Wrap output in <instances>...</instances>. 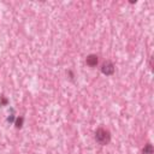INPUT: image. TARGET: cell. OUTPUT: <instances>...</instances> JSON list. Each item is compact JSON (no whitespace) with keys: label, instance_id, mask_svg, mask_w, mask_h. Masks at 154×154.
<instances>
[{"label":"cell","instance_id":"1","mask_svg":"<svg viewBox=\"0 0 154 154\" xmlns=\"http://www.w3.org/2000/svg\"><path fill=\"white\" fill-rule=\"evenodd\" d=\"M111 132L110 130L107 129H104V128H99L96 131H95V141L98 145L100 146H107L108 143L111 142Z\"/></svg>","mask_w":154,"mask_h":154},{"label":"cell","instance_id":"2","mask_svg":"<svg viewBox=\"0 0 154 154\" xmlns=\"http://www.w3.org/2000/svg\"><path fill=\"white\" fill-rule=\"evenodd\" d=\"M100 70H101V72L104 74L105 76H112V75L115 74L116 66H115V64L112 63L111 60H106V61H104V63H102Z\"/></svg>","mask_w":154,"mask_h":154},{"label":"cell","instance_id":"3","mask_svg":"<svg viewBox=\"0 0 154 154\" xmlns=\"http://www.w3.org/2000/svg\"><path fill=\"white\" fill-rule=\"evenodd\" d=\"M86 63L90 68H95L99 64V56L98 54H89L86 59Z\"/></svg>","mask_w":154,"mask_h":154},{"label":"cell","instance_id":"4","mask_svg":"<svg viewBox=\"0 0 154 154\" xmlns=\"http://www.w3.org/2000/svg\"><path fill=\"white\" fill-rule=\"evenodd\" d=\"M142 154H154V148L150 142L146 143L145 147L142 148Z\"/></svg>","mask_w":154,"mask_h":154},{"label":"cell","instance_id":"5","mask_svg":"<svg viewBox=\"0 0 154 154\" xmlns=\"http://www.w3.org/2000/svg\"><path fill=\"white\" fill-rule=\"evenodd\" d=\"M23 123H24V118L22 116L18 117V118H16V120H15V127H16V129H22Z\"/></svg>","mask_w":154,"mask_h":154},{"label":"cell","instance_id":"6","mask_svg":"<svg viewBox=\"0 0 154 154\" xmlns=\"http://www.w3.org/2000/svg\"><path fill=\"white\" fill-rule=\"evenodd\" d=\"M8 100L5 96H0V106H7Z\"/></svg>","mask_w":154,"mask_h":154},{"label":"cell","instance_id":"7","mask_svg":"<svg viewBox=\"0 0 154 154\" xmlns=\"http://www.w3.org/2000/svg\"><path fill=\"white\" fill-rule=\"evenodd\" d=\"M15 120H16V118H15V115H13V110H12V113L7 117V122H8V123H15Z\"/></svg>","mask_w":154,"mask_h":154},{"label":"cell","instance_id":"8","mask_svg":"<svg viewBox=\"0 0 154 154\" xmlns=\"http://www.w3.org/2000/svg\"><path fill=\"white\" fill-rule=\"evenodd\" d=\"M68 75L70 76L69 78H70L71 81H72V79H74V77H75V76H74V72H72V71H71V70H69V71H68Z\"/></svg>","mask_w":154,"mask_h":154}]
</instances>
